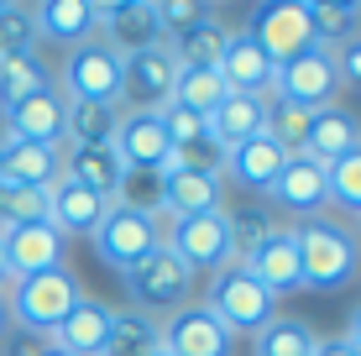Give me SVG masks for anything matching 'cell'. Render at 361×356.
<instances>
[{
    "instance_id": "cell-1",
    "label": "cell",
    "mask_w": 361,
    "mask_h": 356,
    "mask_svg": "<svg viewBox=\"0 0 361 356\" xmlns=\"http://www.w3.org/2000/svg\"><path fill=\"white\" fill-rule=\"evenodd\" d=\"M293 247H298V273H304V288H345L356 278V262H361V247L356 236L341 226V220H304L293 226Z\"/></svg>"
},
{
    "instance_id": "cell-2",
    "label": "cell",
    "mask_w": 361,
    "mask_h": 356,
    "mask_svg": "<svg viewBox=\"0 0 361 356\" xmlns=\"http://www.w3.org/2000/svg\"><path fill=\"white\" fill-rule=\"evenodd\" d=\"M94 252L105 267H116L121 278L131 273L136 262H147L157 247H163V215H142V210H126V204H105L94 226Z\"/></svg>"
},
{
    "instance_id": "cell-3",
    "label": "cell",
    "mask_w": 361,
    "mask_h": 356,
    "mask_svg": "<svg viewBox=\"0 0 361 356\" xmlns=\"http://www.w3.org/2000/svg\"><path fill=\"white\" fill-rule=\"evenodd\" d=\"M11 304V325L37 330V336H53L63 325V314L79 304V278L68 267H53V273H37V278H16L6 293Z\"/></svg>"
},
{
    "instance_id": "cell-4",
    "label": "cell",
    "mask_w": 361,
    "mask_h": 356,
    "mask_svg": "<svg viewBox=\"0 0 361 356\" xmlns=\"http://www.w3.org/2000/svg\"><path fill=\"white\" fill-rule=\"evenodd\" d=\"M163 247L178 252L194 273H226V267H235V257H241L231 210H209V215L173 220V231H163Z\"/></svg>"
},
{
    "instance_id": "cell-5",
    "label": "cell",
    "mask_w": 361,
    "mask_h": 356,
    "mask_svg": "<svg viewBox=\"0 0 361 356\" xmlns=\"http://www.w3.org/2000/svg\"><path fill=\"white\" fill-rule=\"evenodd\" d=\"M121 68H126V58L110 53L99 37H90V42L68 47L58 90H63L68 105H116L121 110Z\"/></svg>"
},
{
    "instance_id": "cell-6",
    "label": "cell",
    "mask_w": 361,
    "mask_h": 356,
    "mask_svg": "<svg viewBox=\"0 0 361 356\" xmlns=\"http://www.w3.org/2000/svg\"><path fill=\"white\" fill-rule=\"evenodd\" d=\"M246 37L262 47V58L272 68L293 63V58L309 53V47H325L314 37V21H309V0H272V6H257Z\"/></svg>"
},
{
    "instance_id": "cell-7",
    "label": "cell",
    "mask_w": 361,
    "mask_h": 356,
    "mask_svg": "<svg viewBox=\"0 0 361 356\" xmlns=\"http://www.w3.org/2000/svg\"><path fill=\"white\" fill-rule=\"evenodd\" d=\"M194 267L183 262L178 252H168V247H157L147 262H136L121 283H126V293H131V304L142 314H152V309H189V293H194Z\"/></svg>"
},
{
    "instance_id": "cell-8",
    "label": "cell",
    "mask_w": 361,
    "mask_h": 356,
    "mask_svg": "<svg viewBox=\"0 0 361 356\" xmlns=\"http://www.w3.org/2000/svg\"><path fill=\"white\" fill-rule=\"evenodd\" d=\"M209 314H215L220 325L231 330H246V336H257V330H262L267 320H278V299H272V293L257 283L252 273H246L241 262L235 267H226V273L215 278V288H209V304H204Z\"/></svg>"
},
{
    "instance_id": "cell-9",
    "label": "cell",
    "mask_w": 361,
    "mask_h": 356,
    "mask_svg": "<svg viewBox=\"0 0 361 356\" xmlns=\"http://www.w3.org/2000/svg\"><path fill=\"white\" fill-rule=\"evenodd\" d=\"M272 100L283 105H304V110H325L335 105V94H341V68H335V53L330 47H309V53H298L293 63L272 68Z\"/></svg>"
},
{
    "instance_id": "cell-10",
    "label": "cell",
    "mask_w": 361,
    "mask_h": 356,
    "mask_svg": "<svg viewBox=\"0 0 361 356\" xmlns=\"http://www.w3.org/2000/svg\"><path fill=\"white\" fill-rule=\"evenodd\" d=\"M173 84H178V63H173L168 42L126 58V68H121V116H152V110H168L173 105Z\"/></svg>"
},
{
    "instance_id": "cell-11",
    "label": "cell",
    "mask_w": 361,
    "mask_h": 356,
    "mask_svg": "<svg viewBox=\"0 0 361 356\" xmlns=\"http://www.w3.org/2000/svg\"><path fill=\"white\" fill-rule=\"evenodd\" d=\"M99 42H105L110 53H121V58L163 47L157 0H110V6H99Z\"/></svg>"
},
{
    "instance_id": "cell-12",
    "label": "cell",
    "mask_w": 361,
    "mask_h": 356,
    "mask_svg": "<svg viewBox=\"0 0 361 356\" xmlns=\"http://www.w3.org/2000/svg\"><path fill=\"white\" fill-rule=\"evenodd\" d=\"M63 121H68V100L58 84H42L37 94H27L21 105L6 110V137L11 142H32V147H63Z\"/></svg>"
},
{
    "instance_id": "cell-13",
    "label": "cell",
    "mask_w": 361,
    "mask_h": 356,
    "mask_svg": "<svg viewBox=\"0 0 361 356\" xmlns=\"http://www.w3.org/2000/svg\"><path fill=\"white\" fill-rule=\"evenodd\" d=\"M0 247H6L11 278H37V273H53V267H63L68 236L53 226V220H37V226L0 231Z\"/></svg>"
},
{
    "instance_id": "cell-14",
    "label": "cell",
    "mask_w": 361,
    "mask_h": 356,
    "mask_svg": "<svg viewBox=\"0 0 361 356\" xmlns=\"http://www.w3.org/2000/svg\"><path fill=\"white\" fill-rule=\"evenodd\" d=\"M267 200L278 204V210L298 215V220H319V210L330 204V194H325V163H314L309 152H293L288 163H283V173L272 178Z\"/></svg>"
},
{
    "instance_id": "cell-15",
    "label": "cell",
    "mask_w": 361,
    "mask_h": 356,
    "mask_svg": "<svg viewBox=\"0 0 361 356\" xmlns=\"http://www.w3.org/2000/svg\"><path fill=\"white\" fill-rule=\"evenodd\" d=\"M241 267L262 283L272 299L278 293H293L304 288V273H298V247H293V231H278L272 226L262 241H252V247L241 252Z\"/></svg>"
},
{
    "instance_id": "cell-16",
    "label": "cell",
    "mask_w": 361,
    "mask_h": 356,
    "mask_svg": "<svg viewBox=\"0 0 361 356\" xmlns=\"http://www.w3.org/2000/svg\"><path fill=\"white\" fill-rule=\"evenodd\" d=\"M110 147L126 163V173H163L168 157H173V142L163 131V110H152V116H121V131Z\"/></svg>"
},
{
    "instance_id": "cell-17",
    "label": "cell",
    "mask_w": 361,
    "mask_h": 356,
    "mask_svg": "<svg viewBox=\"0 0 361 356\" xmlns=\"http://www.w3.org/2000/svg\"><path fill=\"white\" fill-rule=\"evenodd\" d=\"M157 330H163V351L168 356H231V340H235L204 304L178 309L168 325H157Z\"/></svg>"
},
{
    "instance_id": "cell-18",
    "label": "cell",
    "mask_w": 361,
    "mask_h": 356,
    "mask_svg": "<svg viewBox=\"0 0 361 356\" xmlns=\"http://www.w3.org/2000/svg\"><path fill=\"white\" fill-rule=\"evenodd\" d=\"M163 215L168 220H189V215H209L220 210L226 194V173H194V168H163Z\"/></svg>"
},
{
    "instance_id": "cell-19",
    "label": "cell",
    "mask_w": 361,
    "mask_h": 356,
    "mask_svg": "<svg viewBox=\"0 0 361 356\" xmlns=\"http://www.w3.org/2000/svg\"><path fill=\"white\" fill-rule=\"evenodd\" d=\"M110 325H116V309L90 299V293H79V304H73L63 314V325L53 330V351H63V356H105Z\"/></svg>"
},
{
    "instance_id": "cell-20",
    "label": "cell",
    "mask_w": 361,
    "mask_h": 356,
    "mask_svg": "<svg viewBox=\"0 0 361 356\" xmlns=\"http://www.w3.org/2000/svg\"><path fill=\"white\" fill-rule=\"evenodd\" d=\"M215 73H220V84H226V94H262L267 100V90H272V63L262 58V47L246 32L226 37V53H220Z\"/></svg>"
},
{
    "instance_id": "cell-21",
    "label": "cell",
    "mask_w": 361,
    "mask_h": 356,
    "mask_svg": "<svg viewBox=\"0 0 361 356\" xmlns=\"http://www.w3.org/2000/svg\"><path fill=\"white\" fill-rule=\"evenodd\" d=\"M32 21H37V42L79 47L99 32V6L94 0H42V6H32Z\"/></svg>"
},
{
    "instance_id": "cell-22",
    "label": "cell",
    "mask_w": 361,
    "mask_h": 356,
    "mask_svg": "<svg viewBox=\"0 0 361 356\" xmlns=\"http://www.w3.org/2000/svg\"><path fill=\"white\" fill-rule=\"evenodd\" d=\"M204 126H209V142H215L220 152H231V147L262 137V126H267V100H262V94H226V100L204 116Z\"/></svg>"
},
{
    "instance_id": "cell-23",
    "label": "cell",
    "mask_w": 361,
    "mask_h": 356,
    "mask_svg": "<svg viewBox=\"0 0 361 356\" xmlns=\"http://www.w3.org/2000/svg\"><path fill=\"white\" fill-rule=\"evenodd\" d=\"M63 178H68V183H79V189H90L94 200L116 204L121 178H126V163L116 157V147H68V157H63Z\"/></svg>"
},
{
    "instance_id": "cell-24",
    "label": "cell",
    "mask_w": 361,
    "mask_h": 356,
    "mask_svg": "<svg viewBox=\"0 0 361 356\" xmlns=\"http://www.w3.org/2000/svg\"><path fill=\"white\" fill-rule=\"evenodd\" d=\"M63 178V147H32V142H11L0 157V183L16 189H53Z\"/></svg>"
},
{
    "instance_id": "cell-25",
    "label": "cell",
    "mask_w": 361,
    "mask_h": 356,
    "mask_svg": "<svg viewBox=\"0 0 361 356\" xmlns=\"http://www.w3.org/2000/svg\"><path fill=\"white\" fill-rule=\"evenodd\" d=\"M361 147V121L345 110L341 100L325 105V110H314V126H309V142H304V152L314 157V163H335V157H345V152H356Z\"/></svg>"
},
{
    "instance_id": "cell-26",
    "label": "cell",
    "mask_w": 361,
    "mask_h": 356,
    "mask_svg": "<svg viewBox=\"0 0 361 356\" xmlns=\"http://www.w3.org/2000/svg\"><path fill=\"white\" fill-rule=\"evenodd\" d=\"M283 163H288V152H283L278 142H267V137H252V142H241V147L226 152V173L241 183V189H257V194L272 189V178L283 173Z\"/></svg>"
},
{
    "instance_id": "cell-27",
    "label": "cell",
    "mask_w": 361,
    "mask_h": 356,
    "mask_svg": "<svg viewBox=\"0 0 361 356\" xmlns=\"http://www.w3.org/2000/svg\"><path fill=\"white\" fill-rule=\"evenodd\" d=\"M99 215H105V200H94V194L79 189V183L58 178L53 189H47V220H53L63 236H94Z\"/></svg>"
},
{
    "instance_id": "cell-28",
    "label": "cell",
    "mask_w": 361,
    "mask_h": 356,
    "mask_svg": "<svg viewBox=\"0 0 361 356\" xmlns=\"http://www.w3.org/2000/svg\"><path fill=\"white\" fill-rule=\"evenodd\" d=\"M226 27H220L215 16L209 21H199L194 32H183V37H173L168 42V53H173V63H178L183 73H199V68H215L220 63V53H226Z\"/></svg>"
},
{
    "instance_id": "cell-29",
    "label": "cell",
    "mask_w": 361,
    "mask_h": 356,
    "mask_svg": "<svg viewBox=\"0 0 361 356\" xmlns=\"http://www.w3.org/2000/svg\"><path fill=\"white\" fill-rule=\"evenodd\" d=\"M116 131H121V110L116 105H68L63 147H110Z\"/></svg>"
},
{
    "instance_id": "cell-30",
    "label": "cell",
    "mask_w": 361,
    "mask_h": 356,
    "mask_svg": "<svg viewBox=\"0 0 361 356\" xmlns=\"http://www.w3.org/2000/svg\"><path fill=\"white\" fill-rule=\"evenodd\" d=\"M163 346V330H157L152 314L142 309H116V325H110L105 356H152Z\"/></svg>"
},
{
    "instance_id": "cell-31",
    "label": "cell",
    "mask_w": 361,
    "mask_h": 356,
    "mask_svg": "<svg viewBox=\"0 0 361 356\" xmlns=\"http://www.w3.org/2000/svg\"><path fill=\"white\" fill-rule=\"evenodd\" d=\"M252 340H257L252 356H314V340L319 336L304 320H267Z\"/></svg>"
},
{
    "instance_id": "cell-32",
    "label": "cell",
    "mask_w": 361,
    "mask_h": 356,
    "mask_svg": "<svg viewBox=\"0 0 361 356\" xmlns=\"http://www.w3.org/2000/svg\"><path fill=\"white\" fill-rule=\"evenodd\" d=\"M309 126H314V110H304V105H283V100H267V126H262V137H267V142H278L288 157H293V152H304Z\"/></svg>"
},
{
    "instance_id": "cell-33",
    "label": "cell",
    "mask_w": 361,
    "mask_h": 356,
    "mask_svg": "<svg viewBox=\"0 0 361 356\" xmlns=\"http://www.w3.org/2000/svg\"><path fill=\"white\" fill-rule=\"evenodd\" d=\"M42 84H53L47 79V68H42V58H0V116H6L11 105H21L27 94H37Z\"/></svg>"
},
{
    "instance_id": "cell-34",
    "label": "cell",
    "mask_w": 361,
    "mask_h": 356,
    "mask_svg": "<svg viewBox=\"0 0 361 356\" xmlns=\"http://www.w3.org/2000/svg\"><path fill=\"white\" fill-rule=\"evenodd\" d=\"M309 21H314V37L335 53L341 42H351V37L361 32V6H356V0H341V6L309 0Z\"/></svg>"
},
{
    "instance_id": "cell-35",
    "label": "cell",
    "mask_w": 361,
    "mask_h": 356,
    "mask_svg": "<svg viewBox=\"0 0 361 356\" xmlns=\"http://www.w3.org/2000/svg\"><path fill=\"white\" fill-rule=\"evenodd\" d=\"M220 100H226V84H220L215 68H199V73H183L178 68V84H173V105L189 110V116H209Z\"/></svg>"
},
{
    "instance_id": "cell-36",
    "label": "cell",
    "mask_w": 361,
    "mask_h": 356,
    "mask_svg": "<svg viewBox=\"0 0 361 356\" xmlns=\"http://www.w3.org/2000/svg\"><path fill=\"white\" fill-rule=\"evenodd\" d=\"M37 21L32 6H16V0H0V58H32L37 53Z\"/></svg>"
},
{
    "instance_id": "cell-37",
    "label": "cell",
    "mask_w": 361,
    "mask_h": 356,
    "mask_svg": "<svg viewBox=\"0 0 361 356\" xmlns=\"http://www.w3.org/2000/svg\"><path fill=\"white\" fill-rule=\"evenodd\" d=\"M325 194H330L335 210L361 220V147L345 152V157H335V163L325 168Z\"/></svg>"
},
{
    "instance_id": "cell-38",
    "label": "cell",
    "mask_w": 361,
    "mask_h": 356,
    "mask_svg": "<svg viewBox=\"0 0 361 356\" xmlns=\"http://www.w3.org/2000/svg\"><path fill=\"white\" fill-rule=\"evenodd\" d=\"M37 220H47V189H16V183H0V231L37 226Z\"/></svg>"
},
{
    "instance_id": "cell-39",
    "label": "cell",
    "mask_w": 361,
    "mask_h": 356,
    "mask_svg": "<svg viewBox=\"0 0 361 356\" xmlns=\"http://www.w3.org/2000/svg\"><path fill=\"white\" fill-rule=\"evenodd\" d=\"M209 16H215V11H209L204 0H157V27H163V42L194 32L199 21H209Z\"/></svg>"
},
{
    "instance_id": "cell-40",
    "label": "cell",
    "mask_w": 361,
    "mask_h": 356,
    "mask_svg": "<svg viewBox=\"0 0 361 356\" xmlns=\"http://www.w3.org/2000/svg\"><path fill=\"white\" fill-rule=\"evenodd\" d=\"M116 204L142 210V215H163V183H157V173H126V178H121Z\"/></svg>"
},
{
    "instance_id": "cell-41",
    "label": "cell",
    "mask_w": 361,
    "mask_h": 356,
    "mask_svg": "<svg viewBox=\"0 0 361 356\" xmlns=\"http://www.w3.org/2000/svg\"><path fill=\"white\" fill-rule=\"evenodd\" d=\"M163 131H168L173 152H178V147H194V142H204V137H209L204 116H189V110H178V105H168V110H163Z\"/></svg>"
},
{
    "instance_id": "cell-42",
    "label": "cell",
    "mask_w": 361,
    "mask_h": 356,
    "mask_svg": "<svg viewBox=\"0 0 361 356\" xmlns=\"http://www.w3.org/2000/svg\"><path fill=\"white\" fill-rule=\"evenodd\" d=\"M0 346H6L0 356H53V336H37V330H21V325H11Z\"/></svg>"
},
{
    "instance_id": "cell-43",
    "label": "cell",
    "mask_w": 361,
    "mask_h": 356,
    "mask_svg": "<svg viewBox=\"0 0 361 356\" xmlns=\"http://www.w3.org/2000/svg\"><path fill=\"white\" fill-rule=\"evenodd\" d=\"M335 68H341V79L361 84V32L351 37V42H341V47H335Z\"/></svg>"
},
{
    "instance_id": "cell-44",
    "label": "cell",
    "mask_w": 361,
    "mask_h": 356,
    "mask_svg": "<svg viewBox=\"0 0 361 356\" xmlns=\"http://www.w3.org/2000/svg\"><path fill=\"white\" fill-rule=\"evenodd\" d=\"M314 356H356V346L345 336H330V340H314Z\"/></svg>"
},
{
    "instance_id": "cell-45",
    "label": "cell",
    "mask_w": 361,
    "mask_h": 356,
    "mask_svg": "<svg viewBox=\"0 0 361 356\" xmlns=\"http://www.w3.org/2000/svg\"><path fill=\"white\" fill-rule=\"evenodd\" d=\"M345 340H351V346L361 351V304H356V309H351V325H345Z\"/></svg>"
},
{
    "instance_id": "cell-46",
    "label": "cell",
    "mask_w": 361,
    "mask_h": 356,
    "mask_svg": "<svg viewBox=\"0 0 361 356\" xmlns=\"http://www.w3.org/2000/svg\"><path fill=\"white\" fill-rule=\"evenodd\" d=\"M11 283H16V278H11V262H6V247H0V293H6Z\"/></svg>"
},
{
    "instance_id": "cell-47",
    "label": "cell",
    "mask_w": 361,
    "mask_h": 356,
    "mask_svg": "<svg viewBox=\"0 0 361 356\" xmlns=\"http://www.w3.org/2000/svg\"><path fill=\"white\" fill-rule=\"evenodd\" d=\"M6 330H11V304H6V293H0V340H6Z\"/></svg>"
},
{
    "instance_id": "cell-48",
    "label": "cell",
    "mask_w": 361,
    "mask_h": 356,
    "mask_svg": "<svg viewBox=\"0 0 361 356\" xmlns=\"http://www.w3.org/2000/svg\"><path fill=\"white\" fill-rule=\"evenodd\" d=\"M6 147H11V137H6V131H0V157H6Z\"/></svg>"
},
{
    "instance_id": "cell-49",
    "label": "cell",
    "mask_w": 361,
    "mask_h": 356,
    "mask_svg": "<svg viewBox=\"0 0 361 356\" xmlns=\"http://www.w3.org/2000/svg\"><path fill=\"white\" fill-rule=\"evenodd\" d=\"M152 356H168V351H163V346H157V351H152Z\"/></svg>"
},
{
    "instance_id": "cell-50",
    "label": "cell",
    "mask_w": 361,
    "mask_h": 356,
    "mask_svg": "<svg viewBox=\"0 0 361 356\" xmlns=\"http://www.w3.org/2000/svg\"><path fill=\"white\" fill-rule=\"evenodd\" d=\"M53 356H63V351H53Z\"/></svg>"
},
{
    "instance_id": "cell-51",
    "label": "cell",
    "mask_w": 361,
    "mask_h": 356,
    "mask_svg": "<svg viewBox=\"0 0 361 356\" xmlns=\"http://www.w3.org/2000/svg\"><path fill=\"white\" fill-rule=\"evenodd\" d=\"M356 356H361V351H356Z\"/></svg>"
}]
</instances>
